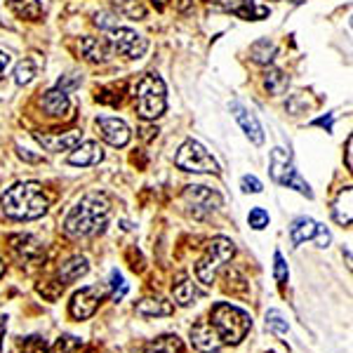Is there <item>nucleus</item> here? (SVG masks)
Returning a JSON list of instances; mask_svg holds the SVG:
<instances>
[{"label":"nucleus","mask_w":353,"mask_h":353,"mask_svg":"<svg viewBox=\"0 0 353 353\" xmlns=\"http://www.w3.org/2000/svg\"><path fill=\"white\" fill-rule=\"evenodd\" d=\"M97 130H99V137L106 141V144L116 146V149H123V146H128L130 137H132V132H130L128 123L121 121V118H111V116H101L94 121Z\"/></svg>","instance_id":"obj_11"},{"label":"nucleus","mask_w":353,"mask_h":353,"mask_svg":"<svg viewBox=\"0 0 353 353\" xmlns=\"http://www.w3.org/2000/svg\"><path fill=\"white\" fill-rule=\"evenodd\" d=\"M278 54V48L276 43H271L269 38H259L257 43H252V48H250V57H252V61H257L261 66H269L273 59H276Z\"/></svg>","instance_id":"obj_25"},{"label":"nucleus","mask_w":353,"mask_h":353,"mask_svg":"<svg viewBox=\"0 0 353 353\" xmlns=\"http://www.w3.org/2000/svg\"><path fill=\"white\" fill-rule=\"evenodd\" d=\"M151 3H153V5H156V8H158V10H163V8H165V5H168V3H170V0H151Z\"/></svg>","instance_id":"obj_43"},{"label":"nucleus","mask_w":353,"mask_h":353,"mask_svg":"<svg viewBox=\"0 0 353 353\" xmlns=\"http://www.w3.org/2000/svg\"><path fill=\"white\" fill-rule=\"evenodd\" d=\"M229 109L233 113V118L238 121V125L243 128L245 137H248V139L252 141V144H257V146L264 144V130H261L259 118L254 116V113L250 111L248 106H243L241 101H231Z\"/></svg>","instance_id":"obj_14"},{"label":"nucleus","mask_w":353,"mask_h":353,"mask_svg":"<svg viewBox=\"0 0 353 353\" xmlns=\"http://www.w3.org/2000/svg\"><path fill=\"white\" fill-rule=\"evenodd\" d=\"M273 278H276L278 285H285L288 278H290L288 264H285V259H283V254H281V252L273 254Z\"/></svg>","instance_id":"obj_33"},{"label":"nucleus","mask_w":353,"mask_h":353,"mask_svg":"<svg viewBox=\"0 0 353 353\" xmlns=\"http://www.w3.org/2000/svg\"><path fill=\"white\" fill-rule=\"evenodd\" d=\"M241 189L245 191V193H261V181L257 179L254 174H245L243 179H241Z\"/></svg>","instance_id":"obj_37"},{"label":"nucleus","mask_w":353,"mask_h":353,"mask_svg":"<svg viewBox=\"0 0 353 353\" xmlns=\"http://www.w3.org/2000/svg\"><path fill=\"white\" fill-rule=\"evenodd\" d=\"M271 176L281 186H288V189H294L297 193H301V196L313 198L309 181L301 179V174L294 170V165L290 163V153H285L283 149H273L271 153Z\"/></svg>","instance_id":"obj_7"},{"label":"nucleus","mask_w":353,"mask_h":353,"mask_svg":"<svg viewBox=\"0 0 353 353\" xmlns=\"http://www.w3.org/2000/svg\"><path fill=\"white\" fill-rule=\"evenodd\" d=\"M19 156L24 158V161H28V163H38V161H41V156H31L28 151H19Z\"/></svg>","instance_id":"obj_42"},{"label":"nucleus","mask_w":353,"mask_h":353,"mask_svg":"<svg viewBox=\"0 0 353 353\" xmlns=\"http://www.w3.org/2000/svg\"><path fill=\"white\" fill-rule=\"evenodd\" d=\"M10 61H12L10 52H3V50H0V78L5 76V71H8V66H10Z\"/></svg>","instance_id":"obj_39"},{"label":"nucleus","mask_w":353,"mask_h":353,"mask_svg":"<svg viewBox=\"0 0 353 353\" xmlns=\"http://www.w3.org/2000/svg\"><path fill=\"white\" fill-rule=\"evenodd\" d=\"M266 327L276 334H288V330H290L288 321H283L281 311H276V309H271L269 313H266Z\"/></svg>","instance_id":"obj_30"},{"label":"nucleus","mask_w":353,"mask_h":353,"mask_svg":"<svg viewBox=\"0 0 353 353\" xmlns=\"http://www.w3.org/2000/svg\"><path fill=\"white\" fill-rule=\"evenodd\" d=\"M76 346H78V339L71 337V334H64V337H59L54 341V346L48 353H71Z\"/></svg>","instance_id":"obj_35"},{"label":"nucleus","mask_w":353,"mask_h":353,"mask_svg":"<svg viewBox=\"0 0 353 353\" xmlns=\"http://www.w3.org/2000/svg\"><path fill=\"white\" fill-rule=\"evenodd\" d=\"M19 351L21 353H45L48 351V344H45L43 337H26L19 344Z\"/></svg>","instance_id":"obj_34"},{"label":"nucleus","mask_w":353,"mask_h":353,"mask_svg":"<svg viewBox=\"0 0 353 353\" xmlns=\"http://www.w3.org/2000/svg\"><path fill=\"white\" fill-rule=\"evenodd\" d=\"M153 346H158V349H163L168 353H181V351H184V344H181L176 334H165V337H158L156 341H153Z\"/></svg>","instance_id":"obj_31"},{"label":"nucleus","mask_w":353,"mask_h":353,"mask_svg":"<svg viewBox=\"0 0 353 353\" xmlns=\"http://www.w3.org/2000/svg\"><path fill=\"white\" fill-rule=\"evenodd\" d=\"M0 205L8 217L31 221L41 219L48 212V196L38 181H19L0 196Z\"/></svg>","instance_id":"obj_2"},{"label":"nucleus","mask_w":353,"mask_h":353,"mask_svg":"<svg viewBox=\"0 0 353 353\" xmlns=\"http://www.w3.org/2000/svg\"><path fill=\"white\" fill-rule=\"evenodd\" d=\"M313 241H316L318 248H327L330 241H332V236H330V231L325 229V226L318 224V231H316V236H313Z\"/></svg>","instance_id":"obj_38"},{"label":"nucleus","mask_w":353,"mask_h":353,"mask_svg":"<svg viewBox=\"0 0 353 353\" xmlns=\"http://www.w3.org/2000/svg\"><path fill=\"white\" fill-rule=\"evenodd\" d=\"M41 106H43V111L48 113V116H52V118H64V116H68V111H71L68 94L64 92V90H59V88L48 90L45 97L41 99Z\"/></svg>","instance_id":"obj_17"},{"label":"nucleus","mask_w":353,"mask_h":353,"mask_svg":"<svg viewBox=\"0 0 353 353\" xmlns=\"http://www.w3.org/2000/svg\"><path fill=\"white\" fill-rule=\"evenodd\" d=\"M264 88L269 90L271 94H283L288 88V76L278 68H269L264 76Z\"/></svg>","instance_id":"obj_28"},{"label":"nucleus","mask_w":353,"mask_h":353,"mask_svg":"<svg viewBox=\"0 0 353 353\" xmlns=\"http://www.w3.org/2000/svg\"><path fill=\"white\" fill-rule=\"evenodd\" d=\"M101 161H104V149L97 141H83L68 156V165H76V168H90Z\"/></svg>","instance_id":"obj_16"},{"label":"nucleus","mask_w":353,"mask_h":353,"mask_svg":"<svg viewBox=\"0 0 353 353\" xmlns=\"http://www.w3.org/2000/svg\"><path fill=\"white\" fill-rule=\"evenodd\" d=\"M134 311L139 313L141 318H158V316H172L174 306H172V301H165L161 297H156V299L149 297V299H141Z\"/></svg>","instance_id":"obj_21"},{"label":"nucleus","mask_w":353,"mask_h":353,"mask_svg":"<svg viewBox=\"0 0 353 353\" xmlns=\"http://www.w3.org/2000/svg\"><path fill=\"white\" fill-rule=\"evenodd\" d=\"M351 146H353V139L349 137V139H346V168H353V161H351Z\"/></svg>","instance_id":"obj_40"},{"label":"nucleus","mask_w":353,"mask_h":353,"mask_svg":"<svg viewBox=\"0 0 353 353\" xmlns=\"http://www.w3.org/2000/svg\"><path fill=\"white\" fill-rule=\"evenodd\" d=\"M109 290L111 288H99V285L78 290L71 297V301H68V313H71V318H76V321H88V318H92L97 309H99V304L106 299Z\"/></svg>","instance_id":"obj_8"},{"label":"nucleus","mask_w":353,"mask_h":353,"mask_svg":"<svg viewBox=\"0 0 353 353\" xmlns=\"http://www.w3.org/2000/svg\"><path fill=\"white\" fill-rule=\"evenodd\" d=\"M5 327H8V318L0 316V349H3V337H5Z\"/></svg>","instance_id":"obj_41"},{"label":"nucleus","mask_w":353,"mask_h":353,"mask_svg":"<svg viewBox=\"0 0 353 353\" xmlns=\"http://www.w3.org/2000/svg\"><path fill=\"white\" fill-rule=\"evenodd\" d=\"M233 254H236V245H233L231 238H224V236L212 238V241L208 243V248H205V254L196 264V278L203 285H212L217 271L233 257Z\"/></svg>","instance_id":"obj_5"},{"label":"nucleus","mask_w":353,"mask_h":353,"mask_svg":"<svg viewBox=\"0 0 353 353\" xmlns=\"http://www.w3.org/2000/svg\"><path fill=\"white\" fill-rule=\"evenodd\" d=\"M113 8H116L118 14H123L125 19H146V8L139 0H113Z\"/></svg>","instance_id":"obj_27"},{"label":"nucleus","mask_w":353,"mask_h":353,"mask_svg":"<svg viewBox=\"0 0 353 353\" xmlns=\"http://www.w3.org/2000/svg\"><path fill=\"white\" fill-rule=\"evenodd\" d=\"M217 8L224 12H231L236 17H241L245 21H257L269 17L271 10L266 5H261L259 0H217Z\"/></svg>","instance_id":"obj_13"},{"label":"nucleus","mask_w":353,"mask_h":353,"mask_svg":"<svg viewBox=\"0 0 353 353\" xmlns=\"http://www.w3.org/2000/svg\"><path fill=\"white\" fill-rule=\"evenodd\" d=\"M174 165L179 170H184V172H196V174L219 172V163L214 161V156L196 139H189L179 146V151L174 156Z\"/></svg>","instance_id":"obj_6"},{"label":"nucleus","mask_w":353,"mask_h":353,"mask_svg":"<svg viewBox=\"0 0 353 353\" xmlns=\"http://www.w3.org/2000/svg\"><path fill=\"white\" fill-rule=\"evenodd\" d=\"M88 271H90L88 259H85V257H73V259H68V261H64V264L59 266V283H61V285H68V283L83 278Z\"/></svg>","instance_id":"obj_23"},{"label":"nucleus","mask_w":353,"mask_h":353,"mask_svg":"<svg viewBox=\"0 0 353 353\" xmlns=\"http://www.w3.org/2000/svg\"><path fill=\"white\" fill-rule=\"evenodd\" d=\"M210 323L217 330L221 344H241L252 330V318L248 311L238 309V306L229 304V301H219L210 311Z\"/></svg>","instance_id":"obj_3"},{"label":"nucleus","mask_w":353,"mask_h":353,"mask_svg":"<svg viewBox=\"0 0 353 353\" xmlns=\"http://www.w3.org/2000/svg\"><path fill=\"white\" fill-rule=\"evenodd\" d=\"M81 52L85 54V59L92 61V64H104L111 57V43L104 41V38H83L81 41Z\"/></svg>","instance_id":"obj_18"},{"label":"nucleus","mask_w":353,"mask_h":353,"mask_svg":"<svg viewBox=\"0 0 353 353\" xmlns=\"http://www.w3.org/2000/svg\"><path fill=\"white\" fill-rule=\"evenodd\" d=\"M184 201L191 205L196 217H203V214H210L221 208V196L217 191L208 189V186H186Z\"/></svg>","instance_id":"obj_10"},{"label":"nucleus","mask_w":353,"mask_h":353,"mask_svg":"<svg viewBox=\"0 0 353 353\" xmlns=\"http://www.w3.org/2000/svg\"><path fill=\"white\" fill-rule=\"evenodd\" d=\"M94 24L99 28H106V31H111V28L118 26V17L109 12V10H101V12L94 14Z\"/></svg>","instance_id":"obj_36"},{"label":"nucleus","mask_w":353,"mask_h":353,"mask_svg":"<svg viewBox=\"0 0 353 353\" xmlns=\"http://www.w3.org/2000/svg\"><path fill=\"white\" fill-rule=\"evenodd\" d=\"M111 217V203L106 193H88L71 208L64 219V231L73 238H88L99 233Z\"/></svg>","instance_id":"obj_1"},{"label":"nucleus","mask_w":353,"mask_h":353,"mask_svg":"<svg viewBox=\"0 0 353 353\" xmlns=\"http://www.w3.org/2000/svg\"><path fill=\"white\" fill-rule=\"evenodd\" d=\"M36 141L43 146L45 151L61 153V151H73L83 139L81 130H68V132H33Z\"/></svg>","instance_id":"obj_12"},{"label":"nucleus","mask_w":353,"mask_h":353,"mask_svg":"<svg viewBox=\"0 0 353 353\" xmlns=\"http://www.w3.org/2000/svg\"><path fill=\"white\" fill-rule=\"evenodd\" d=\"M351 201H353L351 186H344V189L339 191L337 201H334V205H332V217L339 226L351 224Z\"/></svg>","instance_id":"obj_24"},{"label":"nucleus","mask_w":353,"mask_h":353,"mask_svg":"<svg viewBox=\"0 0 353 353\" xmlns=\"http://www.w3.org/2000/svg\"><path fill=\"white\" fill-rule=\"evenodd\" d=\"M134 104L137 113L144 121H156L168 109V97H165V83L158 73H144L137 81L134 88Z\"/></svg>","instance_id":"obj_4"},{"label":"nucleus","mask_w":353,"mask_h":353,"mask_svg":"<svg viewBox=\"0 0 353 353\" xmlns=\"http://www.w3.org/2000/svg\"><path fill=\"white\" fill-rule=\"evenodd\" d=\"M146 353H168V351H163V349H158V346H151V349H149V351H146Z\"/></svg>","instance_id":"obj_45"},{"label":"nucleus","mask_w":353,"mask_h":353,"mask_svg":"<svg viewBox=\"0 0 353 353\" xmlns=\"http://www.w3.org/2000/svg\"><path fill=\"white\" fill-rule=\"evenodd\" d=\"M191 344H193V349H198L203 353H214L224 346L217 334V330L212 327L210 321H198L196 325L191 327Z\"/></svg>","instance_id":"obj_15"},{"label":"nucleus","mask_w":353,"mask_h":353,"mask_svg":"<svg viewBox=\"0 0 353 353\" xmlns=\"http://www.w3.org/2000/svg\"><path fill=\"white\" fill-rule=\"evenodd\" d=\"M111 43H113V48L123 57H128V59H141V57L146 54V50H149V41H146L141 33L132 31V28H123V26L111 28Z\"/></svg>","instance_id":"obj_9"},{"label":"nucleus","mask_w":353,"mask_h":353,"mask_svg":"<svg viewBox=\"0 0 353 353\" xmlns=\"http://www.w3.org/2000/svg\"><path fill=\"white\" fill-rule=\"evenodd\" d=\"M153 137V130L151 128H144V139H151Z\"/></svg>","instance_id":"obj_44"},{"label":"nucleus","mask_w":353,"mask_h":353,"mask_svg":"<svg viewBox=\"0 0 353 353\" xmlns=\"http://www.w3.org/2000/svg\"><path fill=\"white\" fill-rule=\"evenodd\" d=\"M8 5L12 8V12L17 17H21V19L36 21V19H41V14H43V8L38 0H8Z\"/></svg>","instance_id":"obj_26"},{"label":"nucleus","mask_w":353,"mask_h":353,"mask_svg":"<svg viewBox=\"0 0 353 353\" xmlns=\"http://www.w3.org/2000/svg\"><path fill=\"white\" fill-rule=\"evenodd\" d=\"M36 78V61L33 59H24V61H19L14 68V83L17 85H28Z\"/></svg>","instance_id":"obj_29"},{"label":"nucleus","mask_w":353,"mask_h":353,"mask_svg":"<svg viewBox=\"0 0 353 353\" xmlns=\"http://www.w3.org/2000/svg\"><path fill=\"white\" fill-rule=\"evenodd\" d=\"M172 294L179 306H191V304H196L198 297H201V292H198L196 285L189 281L186 273H179V276H176V283L172 285Z\"/></svg>","instance_id":"obj_20"},{"label":"nucleus","mask_w":353,"mask_h":353,"mask_svg":"<svg viewBox=\"0 0 353 353\" xmlns=\"http://www.w3.org/2000/svg\"><path fill=\"white\" fill-rule=\"evenodd\" d=\"M248 224L252 226L254 231H261L269 226V212H266L264 208H252L248 214Z\"/></svg>","instance_id":"obj_32"},{"label":"nucleus","mask_w":353,"mask_h":353,"mask_svg":"<svg viewBox=\"0 0 353 353\" xmlns=\"http://www.w3.org/2000/svg\"><path fill=\"white\" fill-rule=\"evenodd\" d=\"M10 243H12V248L24 259H38L43 254V243L38 241L36 236H31V233H19V236H12V238H10Z\"/></svg>","instance_id":"obj_19"},{"label":"nucleus","mask_w":353,"mask_h":353,"mask_svg":"<svg viewBox=\"0 0 353 353\" xmlns=\"http://www.w3.org/2000/svg\"><path fill=\"white\" fill-rule=\"evenodd\" d=\"M5 276V264H3V259H0V278Z\"/></svg>","instance_id":"obj_46"},{"label":"nucleus","mask_w":353,"mask_h":353,"mask_svg":"<svg viewBox=\"0 0 353 353\" xmlns=\"http://www.w3.org/2000/svg\"><path fill=\"white\" fill-rule=\"evenodd\" d=\"M318 231V221H313L311 217H297L290 226V241L292 245H301L306 241H313Z\"/></svg>","instance_id":"obj_22"}]
</instances>
